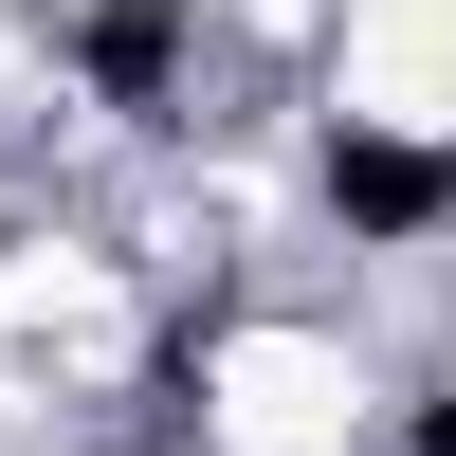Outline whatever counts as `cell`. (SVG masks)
I'll return each mask as SVG.
<instances>
[{
    "label": "cell",
    "mask_w": 456,
    "mask_h": 456,
    "mask_svg": "<svg viewBox=\"0 0 456 456\" xmlns=\"http://www.w3.org/2000/svg\"><path fill=\"white\" fill-rule=\"evenodd\" d=\"M420 456H456V402H438V420H420Z\"/></svg>",
    "instance_id": "3"
},
{
    "label": "cell",
    "mask_w": 456,
    "mask_h": 456,
    "mask_svg": "<svg viewBox=\"0 0 456 456\" xmlns=\"http://www.w3.org/2000/svg\"><path fill=\"white\" fill-rule=\"evenodd\" d=\"M55 37H73V73H92L110 110H165L183 92V0H55Z\"/></svg>",
    "instance_id": "2"
},
{
    "label": "cell",
    "mask_w": 456,
    "mask_h": 456,
    "mask_svg": "<svg viewBox=\"0 0 456 456\" xmlns=\"http://www.w3.org/2000/svg\"><path fill=\"white\" fill-rule=\"evenodd\" d=\"M329 219H347V238H438L456 219V146H402V128H329Z\"/></svg>",
    "instance_id": "1"
}]
</instances>
